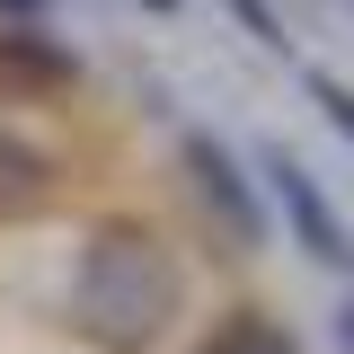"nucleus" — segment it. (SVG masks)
<instances>
[{
    "label": "nucleus",
    "instance_id": "2",
    "mask_svg": "<svg viewBox=\"0 0 354 354\" xmlns=\"http://www.w3.org/2000/svg\"><path fill=\"white\" fill-rule=\"evenodd\" d=\"M169 151H177V186H186V213L213 230V248H221V257H266V239H274V204H266L257 160H248L230 133L195 124V115L169 133Z\"/></svg>",
    "mask_w": 354,
    "mask_h": 354
},
{
    "label": "nucleus",
    "instance_id": "11",
    "mask_svg": "<svg viewBox=\"0 0 354 354\" xmlns=\"http://www.w3.org/2000/svg\"><path fill=\"white\" fill-rule=\"evenodd\" d=\"M346 9H354V0H346Z\"/></svg>",
    "mask_w": 354,
    "mask_h": 354
},
{
    "label": "nucleus",
    "instance_id": "9",
    "mask_svg": "<svg viewBox=\"0 0 354 354\" xmlns=\"http://www.w3.org/2000/svg\"><path fill=\"white\" fill-rule=\"evenodd\" d=\"M53 0H0V27H44Z\"/></svg>",
    "mask_w": 354,
    "mask_h": 354
},
{
    "label": "nucleus",
    "instance_id": "5",
    "mask_svg": "<svg viewBox=\"0 0 354 354\" xmlns=\"http://www.w3.org/2000/svg\"><path fill=\"white\" fill-rule=\"evenodd\" d=\"M44 195H53V151L0 106V213H36Z\"/></svg>",
    "mask_w": 354,
    "mask_h": 354
},
{
    "label": "nucleus",
    "instance_id": "8",
    "mask_svg": "<svg viewBox=\"0 0 354 354\" xmlns=\"http://www.w3.org/2000/svg\"><path fill=\"white\" fill-rule=\"evenodd\" d=\"M328 337H337V354H354V274L337 283V301H328Z\"/></svg>",
    "mask_w": 354,
    "mask_h": 354
},
{
    "label": "nucleus",
    "instance_id": "6",
    "mask_svg": "<svg viewBox=\"0 0 354 354\" xmlns=\"http://www.w3.org/2000/svg\"><path fill=\"white\" fill-rule=\"evenodd\" d=\"M221 18H230V27H239V36L257 44V53H274V62H292V18H283V9H274V0H213Z\"/></svg>",
    "mask_w": 354,
    "mask_h": 354
},
{
    "label": "nucleus",
    "instance_id": "4",
    "mask_svg": "<svg viewBox=\"0 0 354 354\" xmlns=\"http://www.w3.org/2000/svg\"><path fill=\"white\" fill-rule=\"evenodd\" d=\"M186 354H301V337L274 319V310L257 301H230L221 319H204L195 337H186Z\"/></svg>",
    "mask_w": 354,
    "mask_h": 354
},
{
    "label": "nucleus",
    "instance_id": "7",
    "mask_svg": "<svg viewBox=\"0 0 354 354\" xmlns=\"http://www.w3.org/2000/svg\"><path fill=\"white\" fill-rule=\"evenodd\" d=\"M301 97H310V115L337 133L354 151V80H337V71H319V62H301Z\"/></svg>",
    "mask_w": 354,
    "mask_h": 354
},
{
    "label": "nucleus",
    "instance_id": "3",
    "mask_svg": "<svg viewBox=\"0 0 354 354\" xmlns=\"http://www.w3.org/2000/svg\"><path fill=\"white\" fill-rule=\"evenodd\" d=\"M248 160H257L266 204H274V221L292 230V248H301L319 274H337V283H346V274H354V221H346V204L319 186V169H310L292 142H274V133H266Z\"/></svg>",
    "mask_w": 354,
    "mask_h": 354
},
{
    "label": "nucleus",
    "instance_id": "10",
    "mask_svg": "<svg viewBox=\"0 0 354 354\" xmlns=\"http://www.w3.org/2000/svg\"><path fill=\"white\" fill-rule=\"evenodd\" d=\"M133 9H142V18H177L186 0H133Z\"/></svg>",
    "mask_w": 354,
    "mask_h": 354
},
{
    "label": "nucleus",
    "instance_id": "1",
    "mask_svg": "<svg viewBox=\"0 0 354 354\" xmlns=\"http://www.w3.org/2000/svg\"><path fill=\"white\" fill-rule=\"evenodd\" d=\"M186 319V266L151 221H88L62 274V328L97 354H160Z\"/></svg>",
    "mask_w": 354,
    "mask_h": 354
}]
</instances>
